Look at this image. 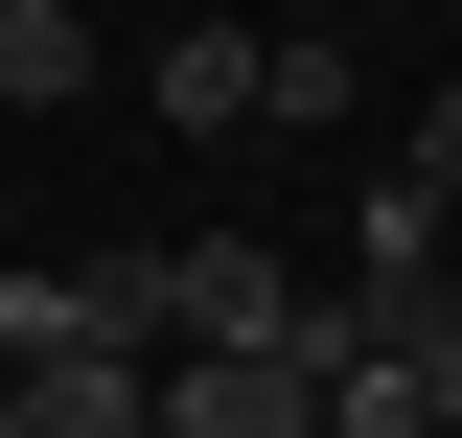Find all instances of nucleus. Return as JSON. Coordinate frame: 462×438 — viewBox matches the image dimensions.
Returning a JSON list of instances; mask_svg holds the SVG:
<instances>
[{
	"label": "nucleus",
	"mask_w": 462,
	"mask_h": 438,
	"mask_svg": "<svg viewBox=\"0 0 462 438\" xmlns=\"http://www.w3.org/2000/svg\"><path fill=\"white\" fill-rule=\"evenodd\" d=\"M93 300H116V346H139V370H185V346H324V324H346V300H300V277L254 254V231H185V254H116Z\"/></svg>",
	"instance_id": "obj_1"
},
{
	"label": "nucleus",
	"mask_w": 462,
	"mask_h": 438,
	"mask_svg": "<svg viewBox=\"0 0 462 438\" xmlns=\"http://www.w3.org/2000/svg\"><path fill=\"white\" fill-rule=\"evenodd\" d=\"M139 415L162 438H324V346H185Z\"/></svg>",
	"instance_id": "obj_2"
},
{
	"label": "nucleus",
	"mask_w": 462,
	"mask_h": 438,
	"mask_svg": "<svg viewBox=\"0 0 462 438\" xmlns=\"http://www.w3.org/2000/svg\"><path fill=\"white\" fill-rule=\"evenodd\" d=\"M0 392H23V438H162L139 415V392H162L139 346H69V370H0Z\"/></svg>",
	"instance_id": "obj_3"
},
{
	"label": "nucleus",
	"mask_w": 462,
	"mask_h": 438,
	"mask_svg": "<svg viewBox=\"0 0 462 438\" xmlns=\"http://www.w3.org/2000/svg\"><path fill=\"white\" fill-rule=\"evenodd\" d=\"M93 0H0V115H69V93H93Z\"/></svg>",
	"instance_id": "obj_4"
},
{
	"label": "nucleus",
	"mask_w": 462,
	"mask_h": 438,
	"mask_svg": "<svg viewBox=\"0 0 462 438\" xmlns=\"http://www.w3.org/2000/svg\"><path fill=\"white\" fill-rule=\"evenodd\" d=\"M139 93H162V139H254V23H185Z\"/></svg>",
	"instance_id": "obj_5"
},
{
	"label": "nucleus",
	"mask_w": 462,
	"mask_h": 438,
	"mask_svg": "<svg viewBox=\"0 0 462 438\" xmlns=\"http://www.w3.org/2000/svg\"><path fill=\"white\" fill-rule=\"evenodd\" d=\"M346 115V23H278V47H254V139H324Z\"/></svg>",
	"instance_id": "obj_6"
},
{
	"label": "nucleus",
	"mask_w": 462,
	"mask_h": 438,
	"mask_svg": "<svg viewBox=\"0 0 462 438\" xmlns=\"http://www.w3.org/2000/svg\"><path fill=\"white\" fill-rule=\"evenodd\" d=\"M393 185H416V208L462 231V93H439V115H416V139H393Z\"/></svg>",
	"instance_id": "obj_7"
},
{
	"label": "nucleus",
	"mask_w": 462,
	"mask_h": 438,
	"mask_svg": "<svg viewBox=\"0 0 462 438\" xmlns=\"http://www.w3.org/2000/svg\"><path fill=\"white\" fill-rule=\"evenodd\" d=\"M0 438H23V392H0Z\"/></svg>",
	"instance_id": "obj_8"
},
{
	"label": "nucleus",
	"mask_w": 462,
	"mask_h": 438,
	"mask_svg": "<svg viewBox=\"0 0 462 438\" xmlns=\"http://www.w3.org/2000/svg\"><path fill=\"white\" fill-rule=\"evenodd\" d=\"M300 23H324V0H300Z\"/></svg>",
	"instance_id": "obj_9"
}]
</instances>
